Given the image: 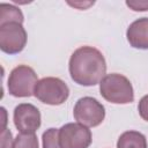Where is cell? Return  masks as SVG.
Returning a JSON list of instances; mask_svg holds the SVG:
<instances>
[{"instance_id": "12", "label": "cell", "mask_w": 148, "mask_h": 148, "mask_svg": "<svg viewBox=\"0 0 148 148\" xmlns=\"http://www.w3.org/2000/svg\"><path fill=\"white\" fill-rule=\"evenodd\" d=\"M12 148H38V140L35 133H21L18 134Z\"/></svg>"}, {"instance_id": "8", "label": "cell", "mask_w": 148, "mask_h": 148, "mask_svg": "<svg viewBox=\"0 0 148 148\" xmlns=\"http://www.w3.org/2000/svg\"><path fill=\"white\" fill-rule=\"evenodd\" d=\"M14 124L21 133H35L40 126V112L32 104H18L14 110Z\"/></svg>"}, {"instance_id": "9", "label": "cell", "mask_w": 148, "mask_h": 148, "mask_svg": "<svg viewBox=\"0 0 148 148\" xmlns=\"http://www.w3.org/2000/svg\"><path fill=\"white\" fill-rule=\"evenodd\" d=\"M126 37L131 46L135 49H148V17H142L130 24Z\"/></svg>"}, {"instance_id": "7", "label": "cell", "mask_w": 148, "mask_h": 148, "mask_svg": "<svg viewBox=\"0 0 148 148\" xmlns=\"http://www.w3.org/2000/svg\"><path fill=\"white\" fill-rule=\"evenodd\" d=\"M61 148H88L91 143V132L82 124L69 123L59 128Z\"/></svg>"}, {"instance_id": "2", "label": "cell", "mask_w": 148, "mask_h": 148, "mask_svg": "<svg viewBox=\"0 0 148 148\" xmlns=\"http://www.w3.org/2000/svg\"><path fill=\"white\" fill-rule=\"evenodd\" d=\"M99 91L104 99L114 104H128L134 99L133 87L130 80L117 73L108 74L99 83Z\"/></svg>"}, {"instance_id": "5", "label": "cell", "mask_w": 148, "mask_h": 148, "mask_svg": "<svg viewBox=\"0 0 148 148\" xmlns=\"http://www.w3.org/2000/svg\"><path fill=\"white\" fill-rule=\"evenodd\" d=\"M74 118L84 126L95 127L98 126L105 117L104 106L94 97H82L80 98L73 110Z\"/></svg>"}, {"instance_id": "3", "label": "cell", "mask_w": 148, "mask_h": 148, "mask_svg": "<svg viewBox=\"0 0 148 148\" xmlns=\"http://www.w3.org/2000/svg\"><path fill=\"white\" fill-rule=\"evenodd\" d=\"M34 95L45 104L60 105L68 98L69 89L59 77L49 76L43 77L37 82Z\"/></svg>"}, {"instance_id": "16", "label": "cell", "mask_w": 148, "mask_h": 148, "mask_svg": "<svg viewBox=\"0 0 148 148\" xmlns=\"http://www.w3.org/2000/svg\"><path fill=\"white\" fill-rule=\"evenodd\" d=\"M1 148H10L12 146V133L9 130H2V140H1Z\"/></svg>"}, {"instance_id": "15", "label": "cell", "mask_w": 148, "mask_h": 148, "mask_svg": "<svg viewBox=\"0 0 148 148\" xmlns=\"http://www.w3.org/2000/svg\"><path fill=\"white\" fill-rule=\"evenodd\" d=\"M126 5L135 12L148 10V1H126Z\"/></svg>"}, {"instance_id": "11", "label": "cell", "mask_w": 148, "mask_h": 148, "mask_svg": "<svg viewBox=\"0 0 148 148\" xmlns=\"http://www.w3.org/2000/svg\"><path fill=\"white\" fill-rule=\"evenodd\" d=\"M8 22L22 23L23 14L17 7H15L13 5L0 3V25L8 23Z\"/></svg>"}, {"instance_id": "17", "label": "cell", "mask_w": 148, "mask_h": 148, "mask_svg": "<svg viewBox=\"0 0 148 148\" xmlns=\"http://www.w3.org/2000/svg\"><path fill=\"white\" fill-rule=\"evenodd\" d=\"M68 3H69L71 6H74V7H80V8H82V9H83L84 7H88V6L92 5L94 2H87V3H84V2H83V3H82V2H74V3H73V2H68Z\"/></svg>"}, {"instance_id": "14", "label": "cell", "mask_w": 148, "mask_h": 148, "mask_svg": "<svg viewBox=\"0 0 148 148\" xmlns=\"http://www.w3.org/2000/svg\"><path fill=\"white\" fill-rule=\"evenodd\" d=\"M138 110H139L140 117H141L143 120L148 121V95H145V96L140 99Z\"/></svg>"}, {"instance_id": "4", "label": "cell", "mask_w": 148, "mask_h": 148, "mask_svg": "<svg viewBox=\"0 0 148 148\" xmlns=\"http://www.w3.org/2000/svg\"><path fill=\"white\" fill-rule=\"evenodd\" d=\"M37 74L25 65L15 67L8 79V91L15 97H29L34 94L37 84Z\"/></svg>"}, {"instance_id": "13", "label": "cell", "mask_w": 148, "mask_h": 148, "mask_svg": "<svg viewBox=\"0 0 148 148\" xmlns=\"http://www.w3.org/2000/svg\"><path fill=\"white\" fill-rule=\"evenodd\" d=\"M59 130L49 128L43 133V148H61L59 143Z\"/></svg>"}, {"instance_id": "1", "label": "cell", "mask_w": 148, "mask_h": 148, "mask_svg": "<svg viewBox=\"0 0 148 148\" xmlns=\"http://www.w3.org/2000/svg\"><path fill=\"white\" fill-rule=\"evenodd\" d=\"M106 73V62L103 54L95 47L81 46L73 52L69 59V74L74 82L81 86H95Z\"/></svg>"}, {"instance_id": "6", "label": "cell", "mask_w": 148, "mask_h": 148, "mask_svg": "<svg viewBox=\"0 0 148 148\" xmlns=\"http://www.w3.org/2000/svg\"><path fill=\"white\" fill-rule=\"evenodd\" d=\"M27 43V32L22 23L8 22L0 25V49L5 53L21 52Z\"/></svg>"}, {"instance_id": "10", "label": "cell", "mask_w": 148, "mask_h": 148, "mask_svg": "<svg viewBox=\"0 0 148 148\" xmlns=\"http://www.w3.org/2000/svg\"><path fill=\"white\" fill-rule=\"evenodd\" d=\"M117 148H147V140L140 132L126 131L119 136Z\"/></svg>"}]
</instances>
